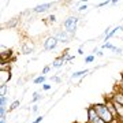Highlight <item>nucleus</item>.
<instances>
[{"mask_svg": "<svg viewBox=\"0 0 123 123\" xmlns=\"http://www.w3.org/2000/svg\"><path fill=\"white\" fill-rule=\"evenodd\" d=\"M45 75H40V77H37V78H34L33 79V84H36V85H38V84H43V82H45Z\"/></svg>", "mask_w": 123, "mask_h": 123, "instance_id": "ddd939ff", "label": "nucleus"}, {"mask_svg": "<svg viewBox=\"0 0 123 123\" xmlns=\"http://www.w3.org/2000/svg\"><path fill=\"white\" fill-rule=\"evenodd\" d=\"M17 22H18V19H17V18H14V19H11L10 22H7V23H6L4 26H6V27H10V26H12L14 23H17Z\"/></svg>", "mask_w": 123, "mask_h": 123, "instance_id": "b1692460", "label": "nucleus"}, {"mask_svg": "<svg viewBox=\"0 0 123 123\" xmlns=\"http://www.w3.org/2000/svg\"><path fill=\"white\" fill-rule=\"evenodd\" d=\"M34 52V49L31 48V47H25L22 51V53H25V55H29V53H33Z\"/></svg>", "mask_w": 123, "mask_h": 123, "instance_id": "a211bd4d", "label": "nucleus"}, {"mask_svg": "<svg viewBox=\"0 0 123 123\" xmlns=\"http://www.w3.org/2000/svg\"><path fill=\"white\" fill-rule=\"evenodd\" d=\"M86 8H88V6H86V4H82V6H79V7H78V11H81V12H82V11H85Z\"/></svg>", "mask_w": 123, "mask_h": 123, "instance_id": "cd10ccee", "label": "nucleus"}, {"mask_svg": "<svg viewBox=\"0 0 123 123\" xmlns=\"http://www.w3.org/2000/svg\"><path fill=\"white\" fill-rule=\"evenodd\" d=\"M79 18L77 17H67L66 21L63 22V26H64V30L68 33L70 36H74L75 31H77V23H78Z\"/></svg>", "mask_w": 123, "mask_h": 123, "instance_id": "f03ea898", "label": "nucleus"}, {"mask_svg": "<svg viewBox=\"0 0 123 123\" xmlns=\"http://www.w3.org/2000/svg\"><path fill=\"white\" fill-rule=\"evenodd\" d=\"M74 123H78V122H74Z\"/></svg>", "mask_w": 123, "mask_h": 123, "instance_id": "ea45409f", "label": "nucleus"}, {"mask_svg": "<svg viewBox=\"0 0 123 123\" xmlns=\"http://www.w3.org/2000/svg\"><path fill=\"white\" fill-rule=\"evenodd\" d=\"M49 89H51L49 84H43V90H49Z\"/></svg>", "mask_w": 123, "mask_h": 123, "instance_id": "7c9ffc66", "label": "nucleus"}, {"mask_svg": "<svg viewBox=\"0 0 123 123\" xmlns=\"http://www.w3.org/2000/svg\"><path fill=\"white\" fill-rule=\"evenodd\" d=\"M55 37H56L57 41H60V43H68V41H70V34H68L66 30H59Z\"/></svg>", "mask_w": 123, "mask_h": 123, "instance_id": "423d86ee", "label": "nucleus"}, {"mask_svg": "<svg viewBox=\"0 0 123 123\" xmlns=\"http://www.w3.org/2000/svg\"><path fill=\"white\" fill-rule=\"evenodd\" d=\"M90 70H82V71H75V73H73L71 74V79L74 78H79V77H85V75L88 74Z\"/></svg>", "mask_w": 123, "mask_h": 123, "instance_id": "f8f14e48", "label": "nucleus"}, {"mask_svg": "<svg viewBox=\"0 0 123 123\" xmlns=\"http://www.w3.org/2000/svg\"><path fill=\"white\" fill-rule=\"evenodd\" d=\"M78 53L79 55H84V45H81V47L78 48Z\"/></svg>", "mask_w": 123, "mask_h": 123, "instance_id": "c9c22d12", "label": "nucleus"}, {"mask_svg": "<svg viewBox=\"0 0 123 123\" xmlns=\"http://www.w3.org/2000/svg\"><path fill=\"white\" fill-rule=\"evenodd\" d=\"M51 68H52V66H45L44 68H43V74L41 75H47L49 71H51Z\"/></svg>", "mask_w": 123, "mask_h": 123, "instance_id": "5701e85b", "label": "nucleus"}, {"mask_svg": "<svg viewBox=\"0 0 123 123\" xmlns=\"http://www.w3.org/2000/svg\"><path fill=\"white\" fill-rule=\"evenodd\" d=\"M122 77H123V73H122Z\"/></svg>", "mask_w": 123, "mask_h": 123, "instance_id": "58836bf2", "label": "nucleus"}, {"mask_svg": "<svg viewBox=\"0 0 123 123\" xmlns=\"http://www.w3.org/2000/svg\"><path fill=\"white\" fill-rule=\"evenodd\" d=\"M43 119H44V116H38V118L34 119V120H33L31 123H41V122H43Z\"/></svg>", "mask_w": 123, "mask_h": 123, "instance_id": "bb28decb", "label": "nucleus"}, {"mask_svg": "<svg viewBox=\"0 0 123 123\" xmlns=\"http://www.w3.org/2000/svg\"><path fill=\"white\" fill-rule=\"evenodd\" d=\"M6 115H7L6 107H0V118H6Z\"/></svg>", "mask_w": 123, "mask_h": 123, "instance_id": "aec40b11", "label": "nucleus"}, {"mask_svg": "<svg viewBox=\"0 0 123 123\" xmlns=\"http://www.w3.org/2000/svg\"><path fill=\"white\" fill-rule=\"evenodd\" d=\"M7 122V118H0V123H6Z\"/></svg>", "mask_w": 123, "mask_h": 123, "instance_id": "e433bc0d", "label": "nucleus"}, {"mask_svg": "<svg viewBox=\"0 0 123 123\" xmlns=\"http://www.w3.org/2000/svg\"><path fill=\"white\" fill-rule=\"evenodd\" d=\"M119 30H122V26L114 27V29H112V30L110 31V34H107L105 37H104V41H105V43H108V41H110V38H111V37H112V36H115V33H116V31H119Z\"/></svg>", "mask_w": 123, "mask_h": 123, "instance_id": "9b49d317", "label": "nucleus"}, {"mask_svg": "<svg viewBox=\"0 0 123 123\" xmlns=\"http://www.w3.org/2000/svg\"><path fill=\"white\" fill-rule=\"evenodd\" d=\"M0 53H1V60H8L10 59V56L12 55V51L11 49H8V48H6L4 45H1V49H0Z\"/></svg>", "mask_w": 123, "mask_h": 123, "instance_id": "6e6552de", "label": "nucleus"}, {"mask_svg": "<svg viewBox=\"0 0 123 123\" xmlns=\"http://www.w3.org/2000/svg\"><path fill=\"white\" fill-rule=\"evenodd\" d=\"M19 104H21V101H19V100H14L12 103H11V105L8 107V110L10 111H14L15 108H18V107H19Z\"/></svg>", "mask_w": 123, "mask_h": 123, "instance_id": "2eb2a0df", "label": "nucleus"}, {"mask_svg": "<svg viewBox=\"0 0 123 123\" xmlns=\"http://www.w3.org/2000/svg\"><path fill=\"white\" fill-rule=\"evenodd\" d=\"M57 38L55 37V36H49V37H47L44 41V49L45 51H52V49L56 48V45H57Z\"/></svg>", "mask_w": 123, "mask_h": 123, "instance_id": "7ed1b4c3", "label": "nucleus"}, {"mask_svg": "<svg viewBox=\"0 0 123 123\" xmlns=\"http://www.w3.org/2000/svg\"><path fill=\"white\" fill-rule=\"evenodd\" d=\"M111 98L115 101V103H118V104H120V105H123V90L120 88H118L116 90H115L112 94H111Z\"/></svg>", "mask_w": 123, "mask_h": 123, "instance_id": "20e7f679", "label": "nucleus"}, {"mask_svg": "<svg viewBox=\"0 0 123 123\" xmlns=\"http://www.w3.org/2000/svg\"><path fill=\"white\" fill-rule=\"evenodd\" d=\"M118 88H120V89L123 90V77H122V79L118 82Z\"/></svg>", "mask_w": 123, "mask_h": 123, "instance_id": "473e14b6", "label": "nucleus"}, {"mask_svg": "<svg viewBox=\"0 0 123 123\" xmlns=\"http://www.w3.org/2000/svg\"><path fill=\"white\" fill-rule=\"evenodd\" d=\"M93 108H94V111L97 112V115H98V118L103 119L105 123H114L116 119L112 116V114L110 112V110L107 108L105 103H96V104H93Z\"/></svg>", "mask_w": 123, "mask_h": 123, "instance_id": "f257e3e1", "label": "nucleus"}, {"mask_svg": "<svg viewBox=\"0 0 123 123\" xmlns=\"http://www.w3.org/2000/svg\"><path fill=\"white\" fill-rule=\"evenodd\" d=\"M8 104V97L7 96H0V107H6Z\"/></svg>", "mask_w": 123, "mask_h": 123, "instance_id": "dca6fc26", "label": "nucleus"}, {"mask_svg": "<svg viewBox=\"0 0 123 123\" xmlns=\"http://www.w3.org/2000/svg\"><path fill=\"white\" fill-rule=\"evenodd\" d=\"M8 92V88H7V85H0V96H6Z\"/></svg>", "mask_w": 123, "mask_h": 123, "instance_id": "f3484780", "label": "nucleus"}, {"mask_svg": "<svg viewBox=\"0 0 123 123\" xmlns=\"http://www.w3.org/2000/svg\"><path fill=\"white\" fill-rule=\"evenodd\" d=\"M11 79V71L10 70H0V85H6Z\"/></svg>", "mask_w": 123, "mask_h": 123, "instance_id": "39448f33", "label": "nucleus"}, {"mask_svg": "<svg viewBox=\"0 0 123 123\" xmlns=\"http://www.w3.org/2000/svg\"><path fill=\"white\" fill-rule=\"evenodd\" d=\"M93 60H94V55H89L85 57V63H92Z\"/></svg>", "mask_w": 123, "mask_h": 123, "instance_id": "393cba45", "label": "nucleus"}, {"mask_svg": "<svg viewBox=\"0 0 123 123\" xmlns=\"http://www.w3.org/2000/svg\"><path fill=\"white\" fill-rule=\"evenodd\" d=\"M40 98H43V96H41V94H38V92H33V98H31V104L37 103V101H38Z\"/></svg>", "mask_w": 123, "mask_h": 123, "instance_id": "4468645a", "label": "nucleus"}, {"mask_svg": "<svg viewBox=\"0 0 123 123\" xmlns=\"http://www.w3.org/2000/svg\"><path fill=\"white\" fill-rule=\"evenodd\" d=\"M112 48H114V45L111 44V43H104L103 47H101V49H112Z\"/></svg>", "mask_w": 123, "mask_h": 123, "instance_id": "412c9836", "label": "nucleus"}, {"mask_svg": "<svg viewBox=\"0 0 123 123\" xmlns=\"http://www.w3.org/2000/svg\"><path fill=\"white\" fill-rule=\"evenodd\" d=\"M112 52H114V53H118V55H122V53H123V49L119 48V47H114V48H112Z\"/></svg>", "mask_w": 123, "mask_h": 123, "instance_id": "4be33fe9", "label": "nucleus"}, {"mask_svg": "<svg viewBox=\"0 0 123 123\" xmlns=\"http://www.w3.org/2000/svg\"><path fill=\"white\" fill-rule=\"evenodd\" d=\"M64 62H66V59H64V57H63V56H59L56 60L52 63V67H55V68H60V67L64 64Z\"/></svg>", "mask_w": 123, "mask_h": 123, "instance_id": "9d476101", "label": "nucleus"}, {"mask_svg": "<svg viewBox=\"0 0 123 123\" xmlns=\"http://www.w3.org/2000/svg\"><path fill=\"white\" fill-rule=\"evenodd\" d=\"M108 3H111V1H103V3H98V4L96 6V8H101V7H104V6H107Z\"/></svg>", "mask_w": 123, "mask_h": 123, "instance_id": "a878e982", "label": "nucleus"}, {"mask_svg": "<svg viewBox=\"0 0 123 123\" xmlns=\"http://www.w3.org/2000/svg\"><path fill=\"white\" fill-rule=\"evenodd\" d=\"M49 22H55V21H56V17H55V15H49Z\"/></svg>", "mask_w": 123, "mask_h": 123, "instance_id": "f704fd0d", "label": "nucleus"}, {"mask_svg": "<svg viewBox=\"0 0 123 123\" xmlns=\"http://www.w3.org/2000/svg\"><path fill=\"white\" fill-rule=\"evenodd\" d=\"M8 62H6V63H4V62H3V60H1V64H0V70H1V71H3V70H10V68H8Z\"/></svg>", "mask_w": 123, "mask_h": 123, "instance_id": "6ab92c4d", "label": "nucleus"}, {"mask_svg": "<svg viewBox=\"0 0 123 123\" xmlns=\"http://www.w3.org/2000/svg\"><path fill=\"white\" fill-rule=\"evenodd\" d=\"M52 3H44V4H38V6H36L34 8H33V11L34 12H45V11H48L51 7H52Z\"/></svg>", "mask_w": 123, "mask_h": 123, "instance_id": "0eeeda50", "label": "nucleus"}, {"mask_svg": "<svg viewBox=\"0 0 123 123\" xmlns=\"http://www.w3.org/2000/svg\"><path fill=\"white\" fill-rule=\"evenodd\" d=\"M90 123H105V122H104L103 119H100V118H96L93 122H90Z\"/></svg>", "mask_w": 123, "mask_h": 123, "instance_id": "2f4dec72", "label": "nucleus"}, {"mask_svg": "<svg viewBox=\"0 0 123 123\" xmlns=\"http://www.w3.org/2000/svg\"><path fill=\"white\" fill-rule=\"evenodd\" d=\"M74 59H75V56H73V55L70 56V55H68V56L66 57V62H68V63H71V62L74 60Z\"/></svg>", "mask_w": 123, "mask_h": 123, "instance_id": "c756f323", "label": "nucleus"}, {"mask_svg": "<svg viewBox=\"0 0 123 123\" xmlns=\"http://www.w3.org/2000/svg\"><path fill=\"white\" fill-rule=\"evenodd\" d=\"M51 81H55V82H62V78H59V77H51Z\"/></svg>", "mask_w": 123, "mask_h": 123, "instance_id": "c85d7f7f", "label": "nucleus"}, {"mask_svg": "<svg viewBox=\"0 0 123 123\" xmlns=\"http://www.w3.org/2000/svg\"><path fill=\"white\" fill-rule=\"evenodd\" d=\"M96 55H97V56H103V51H98V52H97Z\"/></svg>", "mask_w": 123, "mask_h": 123, "instance_id": "4c0bfd02", "label": "nucleus"}, {"mask_svg": "<svg viewBox=\"0 0 123 123\" xmlns=\"http://www.w3.org/2000/svg\"><path fill=\"white\" fill-rule=\"evenodd\" d=\"M115 108H116V114H118V120H120V122L123 123V105H120V104H118V103H115Z\"/></svg>", "mask_w": 123, "mask_h": 123, "instance_id": "1a4fd4ad", "label": "nucleus"}, {"mask_svg": "<svg viewBox=\"0 0 123 123\" xmlns=\"http://www.w3.org/2000/svg\"><path fill=\"white\" fill-rule=\"evenodd\" d=\"M31 111H33V112H37V111H38V105H37V104H33V107H31Z\"/></svg>", "mask_w": 123, "mask_h": 123, "instance_id": "72a5a7b5", "label": "nucleus"}]
</instances>
